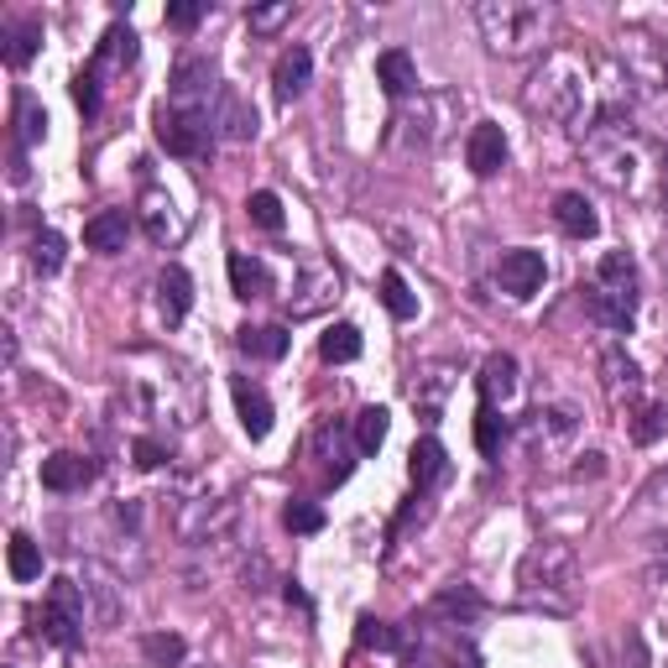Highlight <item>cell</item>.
<instances>
[{"instance_id":"28","label":"cell","mask_w":668,"mask_h":668,"mask_svg":"<svg viewBox=\"0 0 668 668\" xmlns=\"http://www.w3.org/2000/svg\"><path fill=\"white\" fill-rule=\"evenodd\" d=\"M433 612H439V616H455V621H476V616L486 612V601L470 585H450L444 595H439V601H433Z\"/></svg>"},{"instance_id":"16","label":"cell","mask_w":668,"mask_h":668,"mask_svg":"<svg viewBox=\"0 0 668 668\" xmlns=\"http://www.w3.org/2000/svg\"><path fill=\"white\" fill-rule=\"evenodd\" d=\"M554 225H559L564 236H575V241H590L601 230V214L590 210L585 193H559L554 199Z\"/></svg>"},{"instance_id":"27","label":"cell","mask_w":668,"mask_h":668,"mask_svg":"<svg viewBox=\"0 0 668 668\" xmlns=\"http://www.w3.org/2000/svg\"><path fill=\"white\" fill-rule=\"evenodd\" d=\"M355 642H361L366 653H402V632L387 627V621H376V616H361V621H355Z\"/></svg>"},{"instance_id":"13","label":"cell","mask_w":668,"mask_h":668,"mask_svg":"<svg viewBox=\"0 0 668 668\" xmlns=\"http://www.w3.org/2000/svg\"><path fill=\"white\" fill-rule=\"evenodd\" d=\"M407 476H413V486H418V491L450 481V455H444V444H439L433 433L413 444V455H407Z\"/></svg>"},{"instance_id":"39","label":"cell","mask_w":668,"mask_h":668,"mask_svg":"<svg viewBox=\"0 0 668 668\" xmlns=\"http://www.w3.org/2000/svg\"><path fill=\"white\" fill-rule=\"evenodd\" d=\"M131 455H136V465H141V470H157L162 459H167V455H162V444H152V439H136Z\"/></svg>"},{"instance_id":"32","label":"cell","mask_w":668,"mask_h":668,"mask_svg":"<svg viewBox=\"0 0 668 668\" xmlns=\"http://www.w3.org/2000/svg\"><path fill=\"white\" fill-rule=\"evenodd\" d=\"M502 439H507V418L481 402V413H476V450L481 455H502Z\"/></svg>"},{"instance_id":"4","label":"cell","mask_w":668,"mask_h":668,"mask_svg":"<svg viewBox=\"0 0 668 668\" xmlns=\"http://www.w3.org/2000/svg\"><path fill=\"white\" fill-rule=\"evenodd\" d=\"M37 627H42V638L53 642V647H79L84 642V590L58 575L53 585H48L42 612H37Z\"/></svg>"},{"instance_id":"24","label":"cell","mask_w":668,"mask_h":668,"mask_svg":"<svg viewBox=\"0 0 668 668\" xmlns=\"http://www.w3.org/2000/svg\"><path fill=\"white\" fill-rule=\"evenodd\" d=\"M319 355L324 361H335V366L355 361V355H361V329H355V324H329L324 340H319Z\"/></svg>"},{"instance_id":"17","label":"cell","mask_w":668,"mask_h":668,"mask_svg":"<svg viewBox=\"0 0 668 668\" xmlns=\"http://www.w3.org/2000/svg\"><path fill=\"white\" fill-rule=\"evenodd\" d=\"M376 84H381L392 100L413 94V89H418V68H413V58L402 53V48H387V53L376 58Z\"/></svg>"},{"instance_id":"37","label":"cell","mask_w":668,"mask_h":668,"mask_svg":"<svg viewBox=\"0 0 668 668\" xmlns=\"http://www.w3.org/2000/svg\"><path fill=\"white\" fill-rule=\"evenodd\" d=\"M199 22H204V5H193V0H173V5H167V27L193 31Z\"/></svg>"},{"instance_id":"36","label":"cell","mask_w":668,"mask_h":668,"mask_svg":"<svg viewBox=\"0 0 668 668\" xmlns=\"http://www.w3.org/2000/svg\"><path fill=\"white\" fill-rule=\"evenodd\" d=\"M664 428H668L664 407H653V402H647V407L638 413V424H632V439H638V444H653V439H658Z\"/></svg>"},{"instance_id":"3","label":"cell","mask_w":668,"mask_h":668,"mask_svg":"<svg viewBox=\"0 0 668 668\" xmlns=\"http://www.w3.org/2000/svg\"><path fill=\"white\" fill-rule=\"evenodd\" d=\"M157 141L173 152V157H204L214 141V126H210V110L204 105H162L157 110Z\"/></svg>"},{"instance_id":"23","label":"cell","mask_w":668,"mask_h":668,"mask_svg":"<svg viewBox=\"0 0 668 668\" xmlns=\"http://www.w3.org/2000/svg\"><path fill=\"white\" fill-rule=\"evenodd\" d=\"M387 428H392V413L387 407H361L355 413V450L361 455H376L387 444Z\"/></svg>"},{"instance_id":"30","label":"cell","mask_w":668,"mask_h":668,"mask_svg":"<svg viewBox=\"0 0 668 668\" xmlns=\"http://www.w3.org/2000/svg\"><path fill=\"white\" fill-rule=\"evenodd\" d=\"M63 256H68V241H63L58 230H42V236L31 241V267L42 272V277H53V272H63Z\"/></svg>"},{"instance_id":"14","label":"cell","mask_w":668,"mask_h":668,"mask_svg":"<svg viewBox=\"0 0 668 668\" xmlns=\"http://www.w3.org/2000/svg\"><path fill=\"white\" fill-rule=\"evenodd\" d=\"M476 387H481V402L486 407H496V402H507L517 392V361H512L507 350H496V355H486L481 376H476Z\"/></svg>"},{"instance_id":"33","label":"cell","mask_w":668,"mask_h":668,"mask_svg":"<svg viewBox=\"0 0 668 668\" xmlns=\"http://www.w3.org/2000/svg\"><path fill=\"white\" fill-rule=\"evenodd\" d=\"M245 214H251L262 230H282V199H277L272 188H256V193L245 199Z\"/></svg>"},{"instance_id":"21","label":"cell","mask_w":668,"mask_h":668,"mask_svg":"<svg viewBox=\"0 0 668 668\" xmlns=\"http://www.w3.org/2000/svg\"><path fill=\"white\" fill-rule=\"evenodd\" d=\"M136 53H141V48H136V31L131 27H110L105 37H100V53H94L89 68H94V74H105V68H126V63H136Z\"/></svg>"},{"instance_id":"6","label":"cell","mask_w":668,"mask_h":668,"mask_svg":"<svg viewBox=\"0 0 668 668\" xmlns=\"http://www.w3.org/2000/svg\"><path fill=\"white\" fill-rule=\"evenodd\" d=\"M210 126H214V136L251 141V136H256V110L245 105L230 84H219V94H214V105H210Z\"/></svg>"},{"instance_id":"2","label":"cell","mask_w":668,"mask_h":668,"mask_svg":"<svg viewBox=\"0 0 668 668\" xmlns=\"http://www.w3.org/2000/svg\"><path fill=\"white\" fill-rule=\"evenodd\" d=\"M481 16L486 37H491V48L496 53H522V48H533L543 42V5H517V0H502V5H481L476 11Z\"/></svg>"},{"instance_id":"29","label":"cell","mask_w":668,"mask_h":668,"mask_svg":"<svg viewBox=\"0 0 668 668\" xmlns=\"http://www.w3.org/2000/svg\"><path fill=\"white\" fill-rule=\"evenodd\" d=\"M381 303H387V314L392 319H413L418 314V298H413V288L402 282V272H381Z\"/></svg>"},{"instance_id":"15","label":"cell","mask_w":668,"mask_h":668,"mask_svg":"<svg viewBox=\"0 0 668 668\" xmlns=\"http://www.w3.org/2000/svg\"><path fill=\"white\" fill-rule=\"evenodd\" d=\"M126 236H131V214L126 210H100L89 225H84V245L89 251H126Z\"/></svg>"},{"instance_id":"26","label":"cell","mask_w":668,"mask_h":668,"mask_svg":"<svg viewBox=\"0 0 668 668\" xmlns=\"http://www.w3.org/2000/svg\"><path fill=\"white\" fill-rule=\"evenodd\" d=\"M48 136V110L31 100L27 89L16 94V147H27V141H42Z\"/></svg>"},{"instance_id":"20","label":"cell","mask_w":668,"mask_h":668,"mask_svg":"<svg viewBox=\"0 0 668 668\" xmlns=\"http://www.w3.org/2000/svg\"><path fill=\"white\" fill-rule=\"evenodd\" d=\"M37 48H42V22L37 16H22V22L5 27V63L11 68H27L31 58H37Z\"/></svg>"},{"instance_id":"40","label":"cell","mask_w":668,"mask_h":668,"mask_svg":"<svg viewBox=\"0 0 668 668\" xmlns=\"http://www.w3.org/2000/svg\"><path fill=\"white\" fill-rule=\"evenodd\" d=\"M11 184H27V147H11Z\"/></svg>"},{"instance_id":"12","label":"cell","mask_w":668,"mask_h":668,"mask_svg":"<svg viewBox=\"0 0 668 668\" xmlns=\"http://www.w3.org/2000/svg\"><path fill=\"white\" fill-rule=\"evenodd\" d=\"M308 79H314V53L308 48H288V53L277 58V68H272V84H277V100L282 105L298 100L308 89Z\"/></svg>"},{"instance_id":"25","label":"cell","mask_w":668,"mask_h":668,"mask_svg":"<svg viewBox=\"0 0 668 668\" xmlns=\"http://www.w3.org/2000/svg\"><path fill=\"white\" fill-rule=\"evenodd\" d=\"M167 210H173V199H167V193H157V188H152V193L141 199V219H147V236H152L157 245H167L173 236H178V225L167 219Z\"/></svg>"},{"instance_id":"34","label":"cell","mask_w":668,"mask_h":668,"mask_svg":"<svg viewBox=\"0 0 668 668\" xmlns=\"http://www.w3.org/2000/svg\"><path fill=\"white\" fill-rule=\"evenodd\" d=\"M282 528H288V533H319L324 507H314V502H288V507H282Z\"/></svg>"},{"instance_id":"31","label":"cell","mask_w":668,"mask_h":668,"mask_svg":"<svg viewBox=\"0 0 668 668\" xmlns=\"http://www.w3.org/2000/svg\"><path fill=\"white\" fill-rule=\"evenodd\" d=\"M141 653H147V664L152 668H178L184 664V638H178V632H152V638L141 642Z\"/></svg>"},{"instance_id":"10","label":"cell","mask_w":668,"mask_h":668,"mask_svg":"<svg viewBox=\"0 0 668 668\" xmlns=\"http://www.w3.org/2000/svg\"><path fill=\"white\" fill-rule=\"evenodd\" d=\"M94 481V465L84 455H68V450H58V455L42 459V486L58 491V496H68V491H84V486Z\"/></svg>"},{"instance_id":"8","label":"cell","mask_w":668,"mask_h":668,"mask_svg":"<svg viewBox=\"0 0 668 668\" xmlns=\"http://www.w3.org/2000/svg\"><path fill=\"white\" fill-rule=\"evenodd\" d=\"M188 308H193V277H188L178 262H167L157 277V314L167 329H178L188 319Z\"/></svg>"},{"instance_id":"19","label":"cell","mask_w":668,"mask_h":668,"mask_svg":"<svg viewBox=\"0 0 668 668\" xmlns=\"http://www.w3.org/2000/svg\"><path fill=\"white\" fill-rule=\"evenodd\" d=\"M236 345H241L251 361H282L288 345H293V335H288L282 324H256V329H241Z\"/></svg>"},{"instance_id":"1","label":"cell","mask_w":668,"mask_h":668,"mask_svg":"<svg viewBox=\"0 0 668 668\" xmlns=\"http://www.w3.org/2000/svg\"><path fill=\"white\" fill-rule=\"evenodd\" d=\"M585 303H590V319L606 324L612 335L632 329V319H638V267H632L627 251L601 256V267H595V277L585 288Z\"/></svg>"},{"instance_id":"5","label":"cell","mask_w":668,"mask_h":668,"mask_svg":"<svg viewBox=\"0 0 668 668\" xmlns=\"http://www.w3.org/2000/svg\"><path fill=\"white\" fill-rule=\"evenodd\" d=\"M543 251H528V245H517V251H507L502 262H496V288L512 298H533L538 288H543Z\"/></svg>"},{"instance_id":"9","label":"cell","mask_w":668,"mask_h":668,"mask_svg":"<svg viewBox=\"0 0 668 668\" xmlns=\"http://www.w3.org/2000/svg\"><path fill=\"white\" fill-rule=\"evenodd\" d=\"M230 392H236V413H241V428L251 433V439H267L272 433V398L256 387V381H245V376H236L230 381Z\"/></svg>"},{"instance_id":"35","label":"cell","mask_w":668,"mask_h":668,"mask_svg":"<svg viewBox=\"0 0 668 668\" xmlns=\"http://www.w3.org/2000/svg\"><path fill=\"white\" fill-rule=\"evenodd\" d=\"M74 105H79L84 115H89V121L100 115V74H94V68L74 74Z\"/></svg>"},{"instance_id":"11","label":"cell","mask_w":668,"mask_h":668,"mask_svg":"<svg viewBox=\"0 0 668 668\" xmlns=\"http://www.w3.org/2000/svg\"><path fill=\"white\" fill-rule=\"evenodd\" d=\"M204 94H219L214 63L210 58H184V63L173 68V100H178V105H199Z\"/></svg>"},{"instance_id":"7","label":"cell","mask_w":668,"mask_h":668,"mask_svg":"<svg viewBox=\"0 0 668 668\" xmlns=\"http://www.w3.org/2000/svg\"><path fill=\"white\" fill-rule=\"evenodd\" d=\"M465 162H470L476 178L502 173V167H507V131H502L496 121H481V126L470 131V141H465Z\"/></svg>"},{"instance_id":"18","label":"cell","mask_w":668,"mask_h":668,"mask_svg":"<svg viewBox=\"0 0 668 668\" xmlns=\"http://www.w3.org/2000/svg\"><path fill=\"white\" fill-rule=\"evenodd\" d=\"M230 288H236V298H267L272 293V267L262 262V256L236 251V256H230Z\"/></svg>"},{"instance_id":"38","label":"cell","mask_w":668,"mask_h":668,"mask_svg":"<svg viewBox=\"0 0 668 668\" xmlns=\"http://www.w3.org/2000/svg\"><path fill=\"white\" fill-rule=\"evenodd\" d=\"M293 16V0H282V5H262V11H251V31H272L282 27Z\"/></svg>"},{"instance_id":"22","label":"cell","mask_w":668,"mask_h":668,"mask_svg":"<svg viewBox=\"0 0 668 668\" xmlns=\"http://www.w3.org/2000/svg\"><path fill=\"white\" fill-rule=\"evenodd\" d=\"M5 569H11V580H37L42 575V549L31 543L27 533H11V543H5Z\"/></svg>"}]
</instances>
